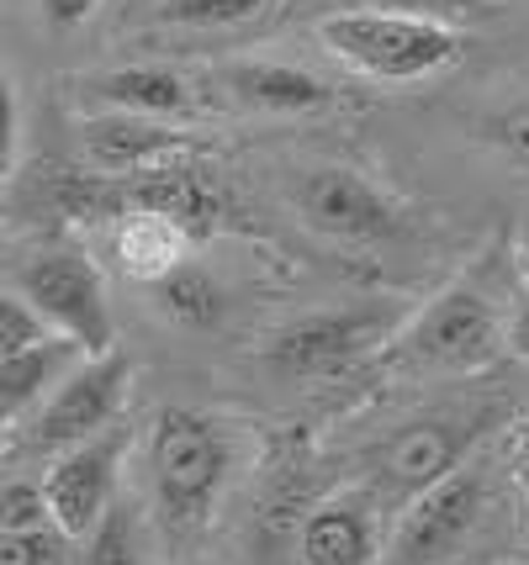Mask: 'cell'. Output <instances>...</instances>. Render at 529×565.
Listing matches in <instances>:
<instances>
[{
    "label": "cell",
    "mask_w": 529,
    "mask_h": 565,
    "mask_svg": "<svg viewBox=\"0 0 529 565\" xmlns=\"http://www.w3.org/2000/svg\"><path fill=\"white\" fill-rule=\"evenodd\" d=\"M318 43L339 64H350L355 74L381 79V85L434 79L451 64H461V53H466V38L451 22L392 17V11H328L318 17Z\"/></svg>",
    "instance_id": "1"
},
{
    "label": "cell",
    "mask_w": 529,
    "mask_h": 565,
    "mask_svg": "<svg viewBox=\"0 0 529 565\" xmlns=\"http://www.w3.org/2000/svg\"><path fill=\"white\" fill-rule=\"evenodd\" d=\"M504 354V318L477 286H451L387 339V365L413 375H472Z\"/></svg>",
    "instance_id": "2"
},
{
    "label": "cell",
    "mask_w": 529,
    "mask_h": 565,
    "mask_svg": "<svg viewBox=\"0 0 529 565\" xmlns=\"http://www.w3.org/2000/svg\"><path fill=\"white\" fill-rule=\"evenodd\" d=\"M228 470H233V439L218 418L197 407H165L149 434V476L165 518L202 523L218 502Z\"/></svg>",
    "instance_id": "3"
},
{
    "label": "cell",
    "mask_w": 529,
    "mask_h": 565,
    "mask_svg": "<svg viewBox=\"0 0 529 565\" xmlns=\"http://www.w3.org/2000/svg\"><path fill=\"white\" fill-rule=\"evenodd\" d=\"M17 296L43 318L53 339H70L80 354H112L117 322L102 270L80 248H38L17 270Z\"/></svg>",
    "instance_id": "4"
},
{
    "label": "cell",
    "mask_w": 529,
    "mask_h": 565,
    "mask_svg": "<svg viewBox=\"0 0 529 565\" xmlns=\"http://www.w3.org/2000/svg\"><path fill=\"white\" fill-rule=\"evenodd\" d=\"M127 375H133V365H127L117 349H112V354H85V360L43 396V407L27 418V444H32L38 455H64V449L106 434L127 396Z\"/></svg>",
    "instance_id": "5"
},
{
    "label": "cell",
    "mask_w": 529,
    "mask_h": 565,
    "mask_svg": "<svg viewBox=\"0 0 529 565\" xmlns=\"http://www.w3.org/2000/svg\"><path fill=\"white\" fill-rule=\"evenodd\" d=\"M392 333H398V318L387 307L307 312L265 339V365L281 375H334V370H350L355 360H366Z\"/></svg>",
    "instance_id": "6"
},
{
    "label": "cell",
    "mask_w": 529,
    "mask_h": 565,
    "mask_svg": "<svg viewBox=\"0 0 529 565\" xmlns=\"http://www.w3.org/2000/svg\"><path fill=\"white\" fill-rule=\"evenodd\" d=\"M292 206H297V217L313 233L339 238V244H381V238H392L403 227L398 201L381 196L366 174L345 170V164L303 170L292 180Z\"/></svg>",
    "instance_id": "7"
},
{
    "label": "cell",
    "mask_w": 529,
    "mask_h": 565,
    "mask_svg": "<svg viewBox=\"0 0 529 565\" xmlns=\"http://www.w3.org/2000/svg\"><path fill=\"white\" fill-rule=\"evenodd\" d=\"M123 444H127L123 428H106V434H96V439H85V444H75V449H64V455H53L49 476L38 481L53 534L85 540V534L106 518V508L117 502Z\"/></svg>",
    "instance_id": "8"
},
{
    "label": "cell",
    "mask_w": 529,
    "mask_h": 565,
    "mask_svg": "<svg viewBox=\"0 0 529 565\" xmlns=\"http://www.w3.org/2000/svg\"><path fill=\"white\" fill-rule=\"evenodd\" d=\"M482 513V470L466 460L445 481H434L429 492L408 502L398 540H392V565H440L455 555V544L472 534Z\"/></svg>",
    "instance_id": "9"
},
{
    "label": "cell",
    "mask_w": 529,
    "mask_h": 565,
    "mask_svg": "<svg viewBox=\"0 0 529 565\" xmlns=\"http://www.w3.org/2000/svg\"><path fill=\"white\" fill-rule=\"evenodd\" d=\"M117 180V212L123 217H165L176 222L186 238H202L228 217L223 185L197 164H154L138 174H112Z\"/></svg>",
    "instance_id": "10"
},
{
    "label": "cell",
    "mask_w": 529,
    "mask_h": 565,
    "mask_svg": "<svg viewBox=\"0 0 529 565\" xmlns=\"http://www.w3.org/2000/svg\"><path fill=\"white\" fill-rule=\"evenodd\" d=\"M482 439V423H451V418H424L408 423L403 434H392L381 449V481L392 492L419 497L434 481H445L455 466H466V449Z\"/></svg>",
    "instance_id": "11"
},
{
    "label": "cell",
    "mask_w": 529,
    "mask_h": 565,
    "mask_svg": "<svg viewBox=\"0 0 529 565\" xmlns=\"http://www.w3.org/2000/svg\"><path fill=\"white\" fill-rule=\"evenodd\" d=\"M180 138L170 122H154V117H96V122L80 127V153L96 174H138L154 164H170L180 159Z\"/></svg>",
    "instance_id": "12"
},
{
    "label": "cell",
    "mask_w": 529,
    "mask_h": 565,
    "mask_svg": "<svg viewBox=\"0 0 529 565\" xmlns=\"http://www.w3.org/2000/svg\"><path fill=\"white\" fill-rule=\"evenodd\" d=\"M223 90L250 111H276V117H307L339 100V90L318 79V74L297 70V64H276V58H239L223 64Z\"/></svg>",
    "instance_id": "13"
},
{
    "label": "cell",
    "mask_w": 529,
    "mask_h": 565,
    "mask_svg": "<svg viewBox=\"0 0 529 565\" xmlns=\"http://www.w3.org/2000/svg\"><path fill=\"white\" fill-rule=\"evenodd\" d=\"M80 96L91 106H102L112 117H154V122H170L191 111V90L186 79L159 64H133V70H102L91 79H80Z\"/></svg>",
    "instance_id": "14"
},
{
    "label": "cell",
    "mask_w": 529,
    "mask_h": 565,
    "mask_svg": "<svg viewBox=\"0 0 529 565\" xmlns=\"http://www.w3.org/2000/svg\"><path fill=\"white\" fill-rule=\"evenodd\" d=\"M303 565H371L377 561V523L355 497L318 502L297 534Z\"/></svg>",
    "instance_id": "15"
},
{
    "label": "cell",
    "mask_w": 529,
    "mask_h": 565,
    "mask_svg": "<svg viewBox=\"0 0 529 565\" xmlns=\"http://www.w3.org/2000/svg\"><path fill=\"white\" fill-rule=\"evenodd\" d=\"M80 354L70 339H43V344L22 349V354H6L0 360V423L32 418L43 407V396L80 365Z\"/></svg>",
    "instance_id": "16"
},
{
    "label": "cell",
    "mask_w": 529,
    "mask_h": 565,
    "mask_svg": "<svg viewBox=\"0 0 529 565\" xmlns=\"http://www.w3.org/2000/svg\"><path fill=\"white\" fill-rule=\"evenodd\" d=\"M186 248H191V238L165 217H123L117 222V259H123V270L133 275V280H144V286H154V280H165L176 265H186Z\"/></svg>",
    "instance_id": "17"
},
{
    "label": "cell",
    "mask_w": 529,
    "mask_h": 565,
    "mask_svg": "<svg viewBox=\"0 0 529 565\" xmlns=\"http://www.w3.org/2000/svg\"><path fill=\"white\" fill-rule=\"evenodd\" d=\"M154 307L180 328H212L223 318V286L197 265H176L165 280H154Z\"/></svg>",
    "instance_id": "18"
},
{
    "label": "cell",
    "mask_w": 529,
    "mask_h": 565,
    "mask_svg": "<svg viewBox=\"0 0 529 565\" xmlns=\"http://www.w3.org/2000/svg\"><path fill=\"white\" fill-rule=\"evenodd\" d=\"M271 0H159V26H239L254 22Z\"/></svg>",
    "instance_id": "19"
},
{
    "label": "cell",
    "mask_w": 529,
    "mask_h": 565,
    "mask_svg": "<svg viewBox=\"0 0 529 565\" xmlns=\"http://www.w3.org/2000/svg\"><path fill=\"white\" fill-rule=\"evenodd\" d=\"M0 529H6V534H38V529H53L38 481H6V487H0Z\"/></svg>",
    "instance_id": "20"
},
{
    "label": "cell",
    "mask_w": 529,
    "mask_h": 565,
    "mask_svg": "<svg viewBox=\"0 0 529 565\" xmlns=\"http://www.w3.org/2000/svg\"><path fill=\"white\" fill-rule=\"evenodd\" d=\"M43 339H53L49 328H43V318H38L17 291H0V360H6V354H22V349H32V344H43Z\"/></svg>",
    "instance_id": "21"
},
{
    "label": "cell",
    "mask_w": 529,
    "mask_h": 565,
    "mask_svg": "<svg viewBox=\"0 0 529 565\" xmlns=\"http://www.w3.org/2000/svg\"><path fill=\"white\" fill-rule=\"evenodd\" d=\"M80 544H85L80 565H133V534H127V518L117 508H106V518Z\"/></svg>",
    "instance_id": "22"
},
{
    "label": "cell",
    "mask_w": 529,
    "mask_h": 565,
    "mask_svg": "<svg viewBox=\"0 0 529 565\" xmlns=\"http://www.w3.org/2000/svg\"><path fill=\"white\" fill-rule=\"evenodd\" d=\"M64 550H70V540L53 534V529H38V534H6L0 529V565H70Z\"/></svg>",
    "instance_id": "23"
},
{
    "label": "cell",
    "mask_w": 529,
    "mask_h": 565,
    "mask_svg": "<svg viewBox=\"0 0 529 565\" xmlns=\"http://www.w3.org/2000/svg\"><path fill=\"white\" fill-rule=\"evenodd\" d=\"M339 11H392V17L445 22L455 11H487V0H339Z\"/></svg>",
    "instance_id": "24"
},
{
    "label": "cell",
    "mask_w": 529,
    "mask_h": 565,
    "mask_svg": "<svg viewBox=\"0 0 529 565\" xmlns=\"http://www.w3.org/2000/svg\"><path fill=\"white\" fill-rule=\"evenodd\" d=\"M493 143H498V148L508 153V164L529 170V106L508 111L504 122H493Z\"/></svg>",
    "instance_id": "25"
},
{
    "label": "cell",
    "mask_w": 529,
    "mask_h": 565,
    "mask_svg": "<svg viewBox=\"0 0 529 565\" xmlns=\"http://www.w3.org/2000/svg\"><path fill=\"white\" fill-rule=\"evenodd\" d=\"M11 159H17V90L0 70V196H6V180H11Z\"/></svg>",
    "instance_id": "26"
},
{
    "label": "cell",
    "mask_w": 529,
    "mask_h": 565,
    "mask_svg": "<svg viewBox=\"0 0 529 565\" xmlns=\"http://www.w3.org/2000/svg\"><path fill=\"white\" fill-rule=\"evenodd\" d=\"M504 349L514 354V360H529V286H519V291H514V301H508Z\"/></svg>",
    "instance_id": "27"
},
{
    "label": "cell",
    "mask_w": 529,
    "mask_h": 565,
    "mask_svg": "<svg viewBox=\"0 0 529 565\" xmlns=\"http://www.w3.org/2000/svg\"><path fill=\"white\" fill-rule=\"evenodd\" d=\"M96 6H102V0H43V17H49L53 26H85L96 17Z\"/></svg>",
    "instance_id": "28"
},
{
    "label": "cell",
    "mask_w": 529,
    "mask_h": 565,
    "mask_svg": "<svg viewBox=\"0 0 529 565\" xmlns=\"http://www.w3.org/2000/svg\"><path fill=\"white\" fill-rule=\"evenodd\" d=\"M514 476H519V492L529 502V428H525V439H519V455H514Z\"/></svg>",
    "instance_id": "29"
},
{
    "label": "cell",
    "mask_w": 529,
    "mask_h": 565,
    "mask_svg": "<svg viewBox=\"0 0 529 565\" xmlns=\"http://www.w3.org/2000/svg\"><path fill=\"white\" fill-rule=\"evenodd\" d=\"M519 259H525V286H529V244L519 248Z\"/></svg>",
    "instance_id": "30"
},
{
    "label": "cell",
    "mask_w": 529,
    "mask_h": 565,
    "mask_svg": "<svg viewBox=\"0 0 529 565\" xmlns=\"http://www.w3.org/2000/svg\"><path fill=\"white\" fill-rule=\"evenodd\" d=\"M504 565H529V555H519V561H504Z\"/></svg>",
    "instance_id": "31"
}]
</instances>
